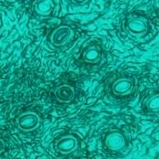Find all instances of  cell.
<instances>
[{"instance_id":"6da1fadb","label":"cell","mask_w":159,"mask_h":159,"mask_svg":"<svg viewBox=\"0 0 159 159\" xmlns=\"http://www.w3.org/2000/svg\"><path fill=\"white\" fill-rule=\"evenodd\" d=\"M124 28L127 33L135 38L145 37L150 31V22L146 17L138 13H131L124 21Z\"/></svg>"},{"instance_id":"7a4b0ae2","label":"cell","mask_w":159,"mask_h":159,"mask_svg":"<svg viewBox=\"0 0 159 159\" xmlns=\"http://www.w3.org/2000/svg\"><path fill=\"white\" fill-rule=\"evenodd\" d=\"M75 36L74 30L67 25H61L53 29L49 37V41L56 47H64L71 42Z\"/></svg>"},{"instance_id":"3957f363","label":"cell","mask_w":159,"mask_h":159,"mask_svg":"<svg viewBox=\"0 0 159 159\" xmlns=\"http://www.w3.org/2000/svg\"><path fill=\"white\" fill-rule=\"evenodd\" d=\"M79 148V140L73 134H65L55 141L54 148L61 155L73 153Z\"/></svg>"},{"instance_id":"277c9868","label":"cell","mask_w":159,"mask_h":159,"mask_svg":"<svg viewBox=\"0 0 159 159\" xmlns=\"http://www.w3.org/2000/svg\"><path fill=\"white\" fill-rule=\"evenodd\" d=\"M16 124L20 130L27 133L36 130L40 126L41 119L35 112H24L16 119Z\"/></svg>"},{"instance_id":"5b68a950","label":"cell","mask_w":159,"mask_h":159,"mask_svg":"<svg viewBox=\"0 0 159 159\" xmlns=\"http://www.w3.org/2000/svg\"><path fill=\"white\" fill-rule=\"evenodd\" d=\"M104 145L109 151L120 152L127 145L126 138L120 131L114 130L108 133L104 140Z\"/></svg>"},{"instance_id":"8992f818","label":"cell","mask_w":159,"mask_h":159,"mask_svg":"<svg viewBox=\"0 0 159 159\" xmlns=\"http://www.w3.org/2000/svg\"><path fill=\"white\" fill-rule=\"evenodd\" d=\"M134 80L126 77H122L117 79L112 84L111 90L112 93L119 97H124L131 94L134 90Z\"/></svg>"},{"instance_id":"52a82bcc","label":"cell","mask_w":159,"mask_h":159,"mask_svg":"<svg viewBox=\"0 0 159 159\" xmlns=\"http://www.w3.org/2000/svg\"><path fill=\"white\" fill-rule=\"evenodd\" d=\"M103 57L101 47L99 44H91L87 46L81 52V59L84 63L94 65L99 63Z\"/></svg>"},{"instance_id":"ba28073f","label":"cell","mask_w":159,"mask_h":159,"mask_svg":"<svg viewBox=\"0 0 159 159\" xmlns=\"http://www.w3.org/2000/svg\"><path fill=\"white\" fill-rule=\"evenodd\" d=\"M56 2L54 0H35L32 4V9L37 16L47 17L52 16L56 9Z\"/></svg>"},{"instance_id":"9c48e42d","label":"cell","mask_w":159,"mask_h":159,"mask_svg":"<svg viewBox=\"0 0 159 159\" xmlns=\"http://www.w3.org/2000/svg\"><path fill=\"white\" fill-rule=\"evenodd\" d=\"M55 98L62 104H67L74 100L75 97V89L69 84H61L55 89Z\"/></svg>"},{"instance_id":"30bf717a","label":"cell","mask_w":159,"mask_h":159,"mask_svg":"<svg viewBox=\"0 0 159 159\" xmlns=\"http://www.w3.org/2000/svg\"><path fill=\"white\" fill-rule=\"evenodd\" d=\"M144 109L147 112L153 114H159V91H154L145 98Z\"/></svg>"},{"instance_id":"8fae6325","label":"cell","mask_w":159,"mask_h":159,"mask_svg":"<svg viewBox=\"0 0 159 159\" xmlns=\"http://www.w3.org/2000/svg\"><path fill=\"white\" fill-rule=\"evenodd\" d=\"M6 149V143L4 140L0 138V154H2Z\"/></svg>"},{"instance_id":"7c38bea8","label":"cell","mask_w":159,"mask_h":159,"mask_svg":"<svg viewBox=\"0 0 159 159\" xmlns=\"http://www.w3.org/2000/svg\"><path fill=\"white\" fill-rule=\"evenodd\" d=\"M71 1L75 3H77V4H82V3H84L86 2L87 0H71Z\"/></svg>"}]
</instances>
